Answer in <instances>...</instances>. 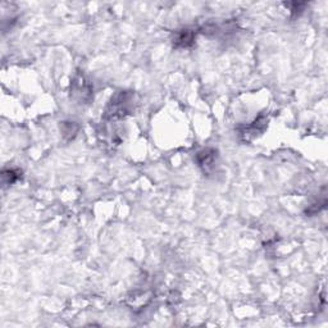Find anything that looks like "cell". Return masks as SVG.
Listing matches in <instances>:
<instances>
[{
    "instance_id": "3",
    "label": "cell",
    "mask_w": 328,
    "mask_h": 328,
    "mask_svg": "<svg viewBox=\"0 0 328 328\" xmlns=\"http://www.w3.org/2000/svg\"><path fill=\"white\" fill-rule=\"evenodd\" d=\"M74 95H82V102H88L92 96L91 94V86L88 82H85L84 77L80 78L78 81L74 82V90H72Z\"/></svg>"
},
{
    "instance_id": "4",
    "label": "cell",
    "mask_w": 328,
    "mask_h": 328,
    "mask_svg": "<svg viewBox=\"0 0 328 328\" xmlns=\"http://www.w3.org/2000/svg\"><path fill=\"white\" fill-rule=\"evenodd\" d=\"M20 177V170H6L3 172V180H4V184H14L16 181H17L18 178Z\"/></svg>"
},
{
    "instance_id": "1",
    "label": "cell",
    "mask_w": 328,
    "mask_h": 328,
    "mask_svg": "<svg viewBox=\"0 0 328 328\" xmlns=\"http://www.w3.org/2000/svg\"><path fill=\"white\" fill-rule=\"evenodd\" d=\"M216 154H217V152L213 149H205L198 152L196 162L198 164H199V167H202V170H204V172H208L209 168L214 166V163H216V156H217Z\"/></svg>"
},
{
    "instance_id": "2",
    "label": "cell",
    "mask_w": 328,
    "mask_h": 328,
    "mask_svg": "<svg viewBox=\"0 0 328 328\" xmlns=\"http://www.w3.org/2000/svg\"><path fill=\"white\" fill-rule=\"evenodd\" d=\"M194 40H195V34L190 30H182L180 32H177L176 38L173 40V46L177 49H184L192 45Z\"/></svg>"
}]
</instances>
